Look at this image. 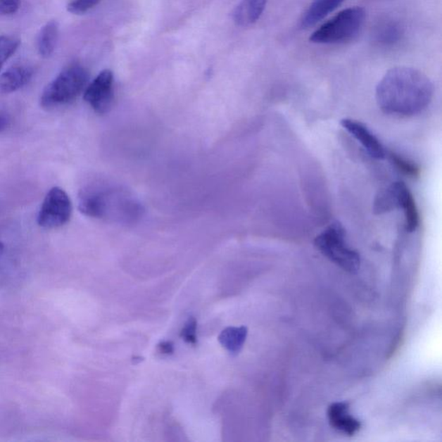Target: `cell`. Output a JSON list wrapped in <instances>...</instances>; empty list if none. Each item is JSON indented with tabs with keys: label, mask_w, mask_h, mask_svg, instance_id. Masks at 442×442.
<instances>
[{
	"label": "cell",
	"mask_w": 442,
	"mask_h": 442,
	"mask_svg": "<svg viewBox=\"0 0 442 442\" xmlns=\"http://www.w3.org/2000/svg\"><path fill=\"white\" fill-rule=\"evenodd\" d=\"M196 327L197 323L196 319L193 317L190 318L188 322L185 324L184 329L182 330L181 337L184 339L186 342L189 343V344H196L197 341Z\"/></svg>",
	"instance_id": "cell-20"
},
{
	"label": "cell",
	"mask_w": 442,
	"mask_h": 442,
	"mask_svg": "<svg viewBox=\"0 0 442 442\" xmlns=\"http://www.w3.org/2000/svg\"><path fill=\"white\" fill-rule=\"evenodd\" d=\"M315 246L323 256L346 272L355 274L361 265L360 255L346 242V231L338 221L332 223L315 239Z\"/></svg>",
	"instance_id": "cell-5"
},
{
	"label": "cell",
	"mask_w": 442,
	"mask_h": 442,
	"mask_svg": "<svg viewBox=\"0 0 442 442\" xmlns=\"http://www.w3.org/2000/svg\"><path fill=\"white\" fill-rule=\"evenodd\" d=\"M390 158L396 169L402 171V172L408 175V177H415L419 175L418 167L414 165L412 162H410L409 160L403 158L401 156L395 153H391Z\"/></svg>",
	"instance_id": "cell-18"
},
{
	"label": "cell",
	"mask_w": 442,
	"mask_h": 442,
	"mask_svg": "<svg viewBox=\"0 0 442 442\" xmlns=\"http://www.w3.org/2000/svg\"><path fill=\"white\" fill-rule=\"evenodd\" d=\"M10 125V117L6 113L0 112V133L6 131Z\"/></svg>",
	"instance_id": "cell-23"
},
{
	"label": "cell",
	"mask_w": 442,
	"mask_h": 442,
	"mask_svg": "<svg viewBox=\"0 0 442 442\" xmlns=\"http://www.w3.org/2000/svg\"><path fill=\"white\" fill-rule=\"evenodd\" d=\"M79 209L90 218L121 224L135 223L143 215V207L135 196L117 187L91 185L79 194Z\"/></svg>",
	"instance_id": "cell-2"
},
{
	"label": "cell",
	"mask_w": 442,
	"mask_h": 442,
	"mask_svg": "<svg viewBox=\"0 0 442 442\" xmlns=\"http://www.w3.org/2000/svg\"><path fill=\"white\" fill-rule=\"evenodd\" d=\"M403 33V29L398 23L388 20L381 23L376 28L374 37L377 43L390 46L401 40Z\"/></svg>",
	"instance_id": "cell-15"
},
{
	"label": "cell",
	"mask_w": 442,
	"mask_h": 442,
	"mask_svg": "<svg viewBox=\"0 0 442 442\" xmlns=\"http://www.w3.org/2000/svg\"><path fill=\"white\" fill-rule=\"evenodd\" d=\"M71 215L70 198L63 189L55 187L49 190L42 203L37 222L41 227L52 229L68 223Z\"/></svg>",
	"instance_id": "cell-6"
},
{
	"label": "cell",
	"mask_w": 442,
	"mask_h": 442,
	"mask_svg": "<svg viewBox=\"0 0 442 442\" xmlns=\"http://www.w3.org/2000/svg\"><path fill=\"white\" fill-rule=\"evenodd\" d=\"M160 353L163 354H172L174 353V345L170 341H163L158 345Z\"/></svg>",
	"instance_id": "cell-22"
},
{
	"label": "cell",
	"mask_w": 442,
	"mask_h": 442,
	"mask_svg": "<svg viewBox=\"0 0 442 442\" xmlns=\"http://www.w3.org/2000/svg\"><path fill=\"white\" fill-rule=\"evenodd\" d=\"M342 127L359 142L372 158L384 159L386 157V151L381 141L370 131L367 125L361 122L344 119L341 122Z\"/></svg>",
	"instance_id": "cell-8"
},
{
	"label": "cell",
	"mask_w": 442,
	"mask_h": 442,
	"mask_svg": "<svg viewBox=\"0 0 442 442\" xmlns=\"http://www.w3.org/2000/svg\"><path fill=\"white\" fill-rule=\"evenodd\" d=\"M246 336V327H228L221 333L219 341L231 353H238L243 348Z\"/></svg>",
	"instance_id": "cell-16"
},
{
	"label": "cell",
	"mask_w": 442,
	"mask_h": 442,
	"mask_svg": "<svg viewBox=\"0 0 442 442\" xmlns=\"http://www.w3.org/2000/svg\"><path fill=\"white\" fill-rule=\"evenodd\" d=\"M350 405L346 402L332 403L327 409V417L332 428L348 436L360 431L361 422L349 414Z\"/></svg>",
	"instance_id": "cell-9"
},
{
	"label": "cell",
	"mask_w": 442,
	"mask_h": 442,
	"mask_svg": "<svg viewBox=\"0 0 442 442\" xmlns=\"http://www.w3.org/2000/svg\"><path fill=\"white\" fill-rule=\"evenodd\" d=\"M59 37V25L52 20L45 24L38 33L37 51L44 58H49L54 53Z\"/></svg>",
	"instance_id": "cell-14"
},
{
	"label": "cell",
	"mask_w": 442,
	"mask_h": 442,
	"mask_svg": "<svg viewBox=\"0 0 442 442\" xmlns=\"http://www.w3.org/2000/svg\"><path fill=\"white\" fill-rule=\"evenodd\" d=\"M113 98V75L108 70L101 72L84 92V100L99 114L109 112Z\"/></svg>",
	"instance_id": "cell-7"
},
{
	"label": "cell",
	"mask_w": 442,
	"mask_h": 442,
	"mask_svg": "<svg viewBox=\"0 0 442 442\" xmlns=\"http://www.w3.org/2000/svg\"><path fill=\"white\" fill-rule=\"evenodd\" d=\"M267 2L268 0H242L234 10V22L242 27L255 24L264 13Z\"/></svg>",
	"instance_id": "cell-13"
},
{
	"label": "cell",
	"mask_w": 442,
	"mask_h": 442,
	"mask_svg": "<svg viewBox=\"0 0 442 442\" xmlns=\"http://www.w3.org/2000/svg\"><path fill=\"white\" fill-rule=\"evenodd\" d=\"M365 16V9L360 6L343 10L315 30L310 40L312 43L319 44H341L352 41L363 28Z\"/></svg>",
	"instance_id": "cell-3"
},
{
	"label": "cell",
	"mask_w": 442,
	"mask_h": 442,
	"mask_svg": "<svg viewBox=\"0 0 442 442\" xmlns=\"http://www.w3.org/2000/svg\"><path fill=\"white\" fill-rule=\"evenodd\" d=\"M100 2L101 0H72V1L68 4L67 9L68 13L81 15L94 8V7L97 6Z\"/></svg>",
	"instance_id": "cell-19"
},
{
	"label": "cell",
	"mask_w": 442,
	"mask_h": 442,
	"mask_svg": "<svg viewBox=\"0 0 442 442\" xmlns=\"http://www.w3.org/2000/svg\"><path fill=\"white\" fill-rule=\"evenodd\" d=\"M33 75L32 68L17 65L0 76V92L11 94L27 85Z\"/></svg>",
	"instance_id": "cell-11"
},
{
	"label": "cell",
	"mask_w": 442,
	"mask_h": 442,
	"mask_svg": "<svg viewBox=\"0 0 442 442\" xmlns=\"http://www.w3.org/2000/svg\"><path fill=\"white\" fill-rule=\"evenodd\" d=\"M344 2L345 0H313L305 11L301 25L303 29L313 27Z\"/></svg>",
	"instance_id": "cell-12"
},
{
	"label": "cell",
	"mask_w": 442,
	"mask_h": 442,
	"mask_svg": "<svg viewBox=\"0 0 442 442\" xmlns=\"http://www.w3.org/2000/svg\"><path fill=\"white\" fill-rule=\"evenodd\" d=\"M434 85L428 76L410 67L389 70L376 89V101L384 113L412 116L431 102Z\"/></svg>",
	"instance_id": "cell-1"
},
{
	"label": "cell",
	"mask_w": 442,
	"mask_h": 442,
	"mask_svg": "<svg viewBox=\"0 0 442 442\" xmlns=\"http://www.w3.org/2000/svg\"><path fill=\"white\" fill-rule=\"evenodd\" d=\"M398 196V208H402L405 217V229L413 232L420 224V216L412 194L405 182H394Z\"/></svg>",
	"instance_id": "cell-10"
},
{
	"label": "cell",
	"mask_w": 442,
	"mask_h": 442,
	"mask_svg": "<svg viewBox=\"0 0 442 442\" xmlns=\"http://www.w3.org/2000/svg\"><path fill=\"white\" fill-rule=\"evenodd\" d=\"M21 0H0V15L6 16L16 13L20 7Z\"/></svg>",
	"instance_id": "cell-21"
},
{
	"label": "cell",
	"mask_w": 442,
	"mask_h": 442,
	"mask_svg": "<svg viewBox=\"0 0 442 442\" xmlns=\"http://www.w3.org/2000/svg\"><path fill=\"white\" fill-rule=\"evenodd\" d=\"M19 45L20 41L17 38L0 36V70L6 61L18 51Z\"/></svg>",
	"instance_id": "cell-17"
},
{
	"label": "cell",
	"mask_w": 442,
	"mask_h": 442,
	"mask_svg": "<svg viewBox=\"0 0 442 442\" xmlns=\"http://www.w3.org/2000/svg\"><path fill=\"white\" fill-rule=\"evenodd\" d=\"M89 73L80 65H71L45 87L41 96V106L51 109L70 104L85 89Z\"/></svg>",
	"instance_id": "cell-4"
}]
</instances>
